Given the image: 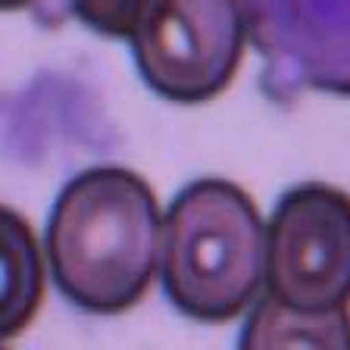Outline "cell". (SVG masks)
I'll return each mask as SVG.
<instances>
[{"label": "cell", "mask_w": 350, "mask_h": 350, "mask_svg": "<svg viewBox=\"0 0 350 350\" xmlns=\"http://www.w3.org/2000/svg\"><path fill=\"white\" fill-rule=\"evenodd\" d=\"M44 254L75 306L100 316L131 310L163 266V213L153 188L122 166L79 172L53 204Z\"/></svg>", "instance_id": "obj_1"}, {"label": "cell", "mask_w": 350, "mask_h": 350, "mask_svg": "<svg viewBox=\"0 0 350 350\" xmlns=\"http://www.w3.org/2000/svg\"><path fill=\"white\" fill-rule=\"evenodd\" d=\"M163 284L185 316L228 322L266 284V222L228 178H197L163 219Z\"/></svg>", "instance_id": "obj_2"}, {"label": "cell", "mask_w": 350, "mask_h": 350, "mask_svg": "<svg viewBox=\"0 0 350 350\" xmlns=\"http://www.w3.org/2000/svg\"><path fill=\"white\" fill-rule=\"evenodd\" d=\"M144 81L172 103H206L244 57L238 0H144L129 35Z\"/></svg>", "instance_id": "obj_3"}, {"label": "cell", "mask_w": 350, "mask_h": 350, "mask_svg": "<svg viewBox=\"0 0 350 350\" xmlns=\"http://www.w3.org/2000/svg\"><path fill=\"white\" fill-rule=\"evenodd\" d=\"M266 291L297 310L350 306V194L291 188L266 226Z\"/></svg>", "instance_id": "obj_4"}, {"label": "cell", "mask_w": 350, "mask_h": 350, "mask_svg": "<svg viewBox=\"0 0 350 350\" xmlns=\"http://www.w3.org/2000/svg\"><path fill=\"white\" fill-rule=\"evenodd\" d=\"M244 347H350V306L335 310H297L269 291L254 300L244 335Z\"/></svg>", "instance_id": "obj_5"}, {"label": "cell", "mask_w": 350, "mask_h": 350, "mask_svg": "<svg viewBox=\"0 0 350 350\" xmlns=\"http://www.w3.org/2000/svg\"><path fill=\"white\" fill-rule=\"evenodd\" d=\"M44 300V262L29 219L3 206V304L0 338L10 341L35 319Z\"/></svg>", "instance_id": "obj_6"}, {"label": "cell", "mask_w": 350, "mask_h": 350, "mask_svg": "<svg viewBox=\"0 0 350 350\" xmlns=\"http://www.w3.org/2000/svg\"><path fill=\"white\" fill-rule=\"evenodd\" d=\"M144 0H69L72 13L94 31L109 38H129Z\"/></svg>", "instance_id": "obj_7"}, {"label": "cell", "mask_w": 350, "mask_h": 350, "mask_svg": "<svg viewBox=\"0 0 350 350\" xmlns=\"http://www.w3.org/2000/svg\"><path fill=\"white\" fill-rule=\"evenodd\" d=\"M29 0H3V10H19V7H25Z\"/></svg>", "instance_id": "obj_8"}]
</instances>
